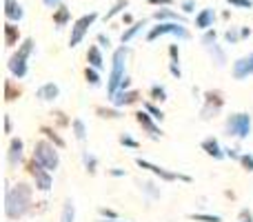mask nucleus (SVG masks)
<instances>
[{
	"mask_svg": "<svg viewBox=\"0 0 253 222\" xmlns=\"http://www.w3.org/2000/svg\"><path fill=\"white\" fill-rule=\"evenodd\" d=\"M31 211V187L18 182L4 189V216L9 220H20Z\"/></svg>",
	"mask_w": 253,
	"mask_h": 222,
	"instance_id": "1",
	"label": "nucleus"
},
{
	"mask_svg": "<svg viewBox=\"0 0 253 222\" xmlns=\"http://www.w3.org/2000/svg\"><path fill=\"white\" fill-rule=\"evenodd\" d=\"M34 49H36V43L31 38H25L20 43V47H18V51L13 53L11 58H9V62H7V69H9V74L13 76V78H18V80H22L27 74H29V56L34 53Z\"/></svg>",
	"mask_w": 253,
	"mask_h": 222,
	"instance_id": "2",
	"label": "nucleus"
},
{
	"mask_svg": "<svg viewBox=\"0 0 253 222\" xmlns=\"http://www.w3.org/2000/svg\"><path fill=\"white\" fill-rule=\"evenodd\" d=\"M253 131V118L251 113H245V111H238V113H231L227 116L224 120V133L229 138H238V140H247Z\"/></svg>",
	"mask_w": 253,
	"mask_h": 222,
	"instance_id": "3",
	"label": "nucleus"
},
{
	"mask_svg": "<svg viewBox=\"0 0 253 222\" xmlns=\"http://www.w3.org/2000/svg\"><path fill=\"white\" fill-rule=\"evenodd\" d=\"M126 53H129V49H126V44L123 47H118L114 51V58H111V71H109V80H107V96H114L116 91L120 89V83H123L125 78V62H126Z\"/></svg>",
	"mask_w": 253,
	"mask_h": 222,
	"instance_id": "4",
	"label": "nucleus"
},
{
	"mask_svg": "<svg viewBox=\"0 0 253 222\" xmlns=\"http://www.w3.org/2000/svg\"><path fill=\"white\" fill-rule=\"evenodd\" d=\"M34 160H38L44 169L53 171L60 167V153H58V147L51 142V140H38L34 144Z\"/></svg>",
	"mask_w": 253,
	"mask_h": 222,
	"instance_id": "5",
	"label": "nucleus"
},
{
	"mask_svg": "<svg viewBox=\"0 0 253 222\" xmlns=\"http://www.w3.org/2000/svg\"><path fill=\"white\" fill-rule=\"evenodd\" d=\"M162 36H175L180 40H189L191 34L184 27V22H175V20H167V22H158L156 27H151L147 34V43H153V40L162 38Z\"/></svg>",
	"mask_w": 253,
	"mask_h": 222,
	"instance_id": "6",
	"label": "nucleus"
},
{
	"mask_svg": "<svg viewBox=\"0 0 253 222\" xmlns=\"http://www.w3.org/2000/svg\"><path fill=\"white\" fill-rule=\"evenodd\" d=\"M135 165H138L140 169L153 174L156 178H160L162 182H175V180H180V182H187V184L191 182V176L178 174V171H169V169H165V167H160V165H153V162L144 160V158H135Z\"/></svg>",
	"mask_w": 253,
	"mask_h": 222,
	"instance_id": "7",
	"label": "nucleus"
},
{
	"mask_svg": "<svg viewBox=\"0 0 253 222\" xmlns=\"http://www.w3.org/2000/svg\"><path fill=\"white\" fill-rule=\"evenodd\" d=\"M215 40H218V31L211 27V29H207L205 36H202V44H205L207 53L211 56V60L215 62V67H218V69H222V67L227 65V53H224V49L220 47Z\"/></svg>",
	"mask_w": 253,
	"mask_h": 222,
	"instance_id": "8",
	"label": "nucleus"
},
{
	"mask_svg": "<svg viewBox=\"0 0 253 222\" xmlns=\"http://www.w3.org/2000/svg\"><path fill=\"white\" fill-rule=\"evenodd\" d=\"M98 20V13L91 11V13H84V16H80L78 20L74 22V27H71V36H69V47L76 49L80 43L84 40V36H87L89 27L93 25V22Z\"/></svg>",
	"mask_w": 253,
	"mask_h": 222,
	"instance_id": "9",
	"label": "nucleus"
},
{
	"mask_svg": "<svg viewBox=\"0 0 253 222\" xmlns=\"http://www.w3.org/2000/svg\"><path fill=\"white\" fill-rule=\"evenodd\" d=\"M29 174H31V178H34L36 189H38V191H42V193H49V191H51V184H53L51 171L44 169V167L40 165L38 160H31V162H29Z\"/></svg>",
	"mask_w": 253,
	"mask_h": 222,
	"instance_id": "10",
	"label": "nucleus"
},
{
	"mask_svg": "<svg viewBox=\"0 0 253 222\" xmlns=\"http://www.w3.org/2000/svg\"><path fill=\"white\" fill-rule=\"evenodd\" d=\"M224 107V98L220 91H207L205 93V107L200 109V118L202 120H211L215 118Z\"/></svg>",
	"mask_w": 253,
	"mask_h": 222,
	"instance_id": "11",
	"label": "nucleus"
},
{
	"mask_svg": "<svg viewBox=\"0 0 253 222\" xmlns=\"http://www.w3.org/2000/svg\"><path fill=\"white\" fill-rule=\"evenodd\" d=\"M135 122L142 127V131H144V133H147L151 140H160V138H162V129L156 125V118H153L147 109H142V111L135 113Z\"/></svg>",
	"mask_w": 253,
	"mask_h": 222,
	"instance_id": "12",
	"label": "nucleus"
},
{
	"mask_svg": "<svg viewBox=\"0 0 253 222\" xmlns=\"http://www.w3.org/2000/svg\"><path fill=\"white\" fill-rule=\"evenodd\" d=\"M109 100H111V105L114 107L125 109V107H131V105H135V102H140L142 98H140V91H135V89H125V91L123 89H118Z\"/></svg>",
	"mask_w": 253,
	"mask_h": 222,
	"instance_id": "13",
	"label": "nucleus"
},
{
	"mask_svg": "<svg viewBox=\"0 0 253 222\" xmlns=\"http://www.w3.org/2000/svg\"><path fill=\"white\" fill-rule=\"evenodd\" d=\"M22 160H25V142H22V138H11V142H9V151H7L9 167L16 169L18 165H22Z\"/></svg>",
	"mask_w": 253,
	"mask_h": 222,
	"instance_id": "14",
	"label": "nucleus"
},
{
	"mask_svg": "<svg viewBox=\"0 0 253 222\" xmlns=\"http://www.w3.org/2000/svg\"><path fill=\"white\" fill-rule=\"evenodd\" d=\"M200 147H202V151H205L207 156H211L213 160H224V158H227V151H224V147L218 142V138H215V135L205 138L200 142Z\"/></svg>",
	"mask_w": 253,
	"mask_h": 222,
	"instance_id": "15",
	"label": "nucleus"
},
{
	"mask_svg": "<svg viewBox=\"0 0 253 222\" xmlns=\"http://www.w3.org/2000/svg\"><path fill=\"white\" fill-rule=\"evenodd\" d=\"M249 76H253V51L249 56L238 58V60L233 62V78L245 80V78H249Z\"/></svg>",
	"mask_w": 253,
	"mask_h": 222,
	"instance_id": "16",
	"label": "nucleus"
},
{
	"mask_svg": "<svg viewBox=\"0 0 253 222\" xmlns=\"http://www.w3.org/2000/svg\"><path fill=\"white\" fill-rule=\"evenodd\" d=\"M58 96H60V87L56 83H44L36 89V98L40 102H53Z\"/></svg>",
	"mask_w": 253,
	"mask_h": 222,
	"instance_id": "17",
	"label": "nucleus"
},
{
	"mask_svg": "<svg viewBox=\"0 0 253 222\" xmlns=\"http://www.w3.org/2000/svg\"><path fill=\"white\" fill-rule=\"evenodd\" d=\"M4 18L9 22H20L25 18V9L18 0H4Z\"/></svg>",
	"mask_w": 253,
	"mask_h": 222,
	"instance_id": "18",
	"label": "nucleus"
},
{
	"mask_svg": "<svg viewBox=\"0 0 253 222\" xmlns=\"http://www.w3.org/2000/svg\"><path fill=\"white\" fill-rule=\"evenodd\" d=\"M215 22V9L213 7H207V9H200V13L196 16V29L200 31H207L211 29Z\"/></svg>",
	"mask_w": 253,
	"mask_h": 222,
	"instance_id": "19",
	"label": "nucleus"
},
{
	"mask_svg": "<svg viewBox=\"0 0 253 222\" xmlns=\"http://www.w3.org/2000/svg\"><path fill=\"white\" fill-rule=\"evenodd\" d=\"M20 40V29L16 27V22H4V44L7 47H16Z\"/></svg>",
	"mask_w": 253,
	"mask_h": 222,
	"instance_id": "20",
	"label": "nucleus"
},
{
	"mask_svg": "<svg viewBox=\"0 0 253 222\" xmlns=\"http://www.w3.org/2000/svg\"><path fill=\"white\" fill-rule=\"evenodd\" d=\"M87 62L96 69H102L105 67V58H102V51H100V44H91L87 49Z\"/></svg>",
	"mask_w": 253,
	"mask_h": 222,
	"instance_id": "21",
	"label": "nucleus"
},
{
	"mask_svg": "<svg viewBox=\"0 0 253 222\" xmlns=\"http://www.w3.org/2000/svg\"><path fill=\"white\" fill-rule=\"evenodd\" d=\"M71 20V11L65 7V4H60V7L53 11V25H56V29H62V27H67Z\"/></svg>",
	"mask_w": 253,
	"mask_h": 222,
	"instance_id": "22",
	"label": "nucleus"
},
{
	"mask_svg": "<svg viewBox=\"0 0 253 222\" xmlns=\"http://www.w3.org/2000/svg\"><path fill=\"white\" fill-rule=\"evenodd\" d=\"M144 27H147V20H138V22H133V25H131L129 29H126V31H123V36H120V43H123V44L131 43V40H133L135 36H138L140 31L144 29Z\"/></svg>",
	"mask_w": 253,
	"mask_h": 222,
	"instance_id": "23",
	"label": "nucleus"
},
{
	"mask_svg": "<svg viewBox=\"0 0 253 222\" xmlns=\"http://www.w3.org/2000/svg\"><path fill=\"white\" fill-rule=\"evenodd\" d=\"M153 20H158V22H167V20L184 22V16H180V13L171 11V9H158V11H153Z\"/></svg>",
	"mask_w": 253,
	"mask_h": 222,
	"instance_id": "24",
	"label": "nucleus"
},
{
	"mask_svg": "<svg viewBox=\"0 0 253 222\" xmlns=\"http://www.w3.org/2000/svg\"><path fill=\"white\" fill-rule=\"evenodd\" d=\"M71 129H74V135L78 142L87 140V125L83 122V118H74V120H71Z\"/></svg>",
	"mask_w": 253,
	"mask_h": 222,
	"instance_id": "25",
	"label": "nucleus"
},
{
	"mask_svg": "<svg viewBox=\"0 0 253 222\" xmlns=\"http://www.w3.org/2000/svg\"><path fill=\"white\" fill-rule=\"evenodd\" d=\"M40 133H44V138H47V140H51V142H53V144H56V147H58V149H65V140H62V138H60V135H58V133H56V131H53V129H51V127L42 125V127H40Z\"/></svg>",
	"mask_w": 253,
	"mask_h": 222,
	"instance_id": "26",
	"label": "nucleus"
},
{
	"mask_svg": "<svg viewBox=\"0 0 253 222\" xmlns=\"http://www.w3.org/2000/svg\"><path fill=\"white\" fill-rule=\"evenodd\" d=\"M20 87H18V85H13V80H4V100L7 102H11V100H16L18 96H20Z\"/></svg>",
	"mask_w": 253,
	"mask_h": 222,
	"instance_id": "27",
	"label": "nucleus"
},
{
	"mask_svg": "<svg viewBox=\"0 0 253 222\" xmlns=\"http://www.w3.org/2000/svg\"><path fill=\"white\" fill-rule=\"evenodd\" d=\"M96 113H98L100 118H105V120H118V118L125 116L123 109H118V107H114V109H107V107H98Z\"/></svg>",
	"mask_w": 253,
	"mask_h": 222,
	"instance_id": "28",
	"label": "nucleus"
},
{
	"mask_svg": "<svg viewBox=\"0 0 253 222\" xmlns=\"http://www.w3.org/2000/svg\"><path fill=\"white\" fill-rule=\"evenodd\" d=\"M83 165H84V169L93 176L98 171V158L93 156L91 151H83Z\"/></svg>",
	"mask_w": 253,
	"mask_h": 222,
	"instance_id": "29",
	"label": "nucleus"
},
{
	"mask_svg": "<svg viewBox=\"0 0 253 222\" xmlns=\"http://www.w3.org/2000/svg\"><path fill=\"white\" fill-rule=\"evenodd\" d=\"M60 222H76V205H74V200H65Z\"/></svg>",
	"mask_w": 253,
	"mask_h": 222,
	"instance_id": "30",
	"label": "nucleus"
},
{
	"mask_svg": "<svg viewBox=\"0 0 253 222\" xmlns=\"http://www.w3.org/2000/svg\"><path fill=\"white\" fill-rule=\"evenodd\" d=\"M98 71L100 69L87 65V69H84V80H87V85H91V87H100V74H98Z\"/></svg>",
	"mask_w": 253,
	"mask_h": 222,
	"instance_id": "31",
	"label": "nucleus"
},
{
	"mask_svg": "<svg viewBox=\"0 0 253 222\" xmlns=\"http://www.w3.org/2000/svg\"><path fill=\"white\" fill-rule=\"evenodd\" d=\"M149 98L156 102H165L169 100V96H167V89L162 87V85H151V89H149Z\"/></svg>",
	"mask_w": 253,
	"mask_h": 222,
	"instance_id": "32",
	"label": "nucleus"
},
{
	"mask_svg": "<svg viewBox=\"0 0 253 222\" xmlns=\"http://www.w3.org/2000/svg\"><path fill=\"white\" fill-rule=\"evenodd\" d=\"M126 7H129V0H118V2H116V4H114V7H111V9H109V11H107V13H105V22L114 20V18H116V16H118V13H123V11H125V9H126Z\"/></svg>",
	"mask_w": 253,
	"mask_h": 222,
	"instance_id": "33",
	"label": "nucleus"
},
{
	"mask_svg": "<svg viewBox=\"0 0 253 222\" xmlns=\"http://www.w3.org/2000/svg\"><path fill=\"white\" fill-rule=\"evenodd\" d=\"M224 40H227V44H238L242 40L240 29H238V27H231V29H227V31H224Z\"/></svg>",
	"mask_w": 253,
	"mask_h": 222,
	"instance_id": "34",
	"label": "nucleus"
},
{
	"mask_svg": "<svg viewBox=\"0 0 253 222\" xmlns=\"http://www.w3.org/2000/svg\"><path fill=\"white\" fill-rule=\"evenodd\" d=\"M189 220H196V222H222L220 216H213V214H189Z\"/></svg>",
	"mask_w": 253,
	"mask_h": 222,
	"instance_id": "35",
	"label": "nucleus"
},
{
	"mask_svg": "<svg viewBox=\"0 0 253 222\" xmlns=\"http://www.w3.org/2000/svg\"><path fill=\"white\" fill-rule=\"evenodd\" d=\"M118 142L123 144V147H126V149H133V151H135V149H140V142H138V140H133V138H131L129 133H120Z\"/></svg>",
	"mask_w": 253,
	"mask_h": 222,
	"instance_id": "36",
	"label": "nucleus"
},
{
	"mask_svg": "<svg viewBox=\"0 0 253 222\" xmlns=\"http://www.w3.org/2000/svg\"><path fill=\"white\" fill-rule=\"evenodd\" d=\"M144 109L151 113V116L156 118V120H165V111H162L160 107H156L153 102H144Z\"/></svg>",
	"mask_w": 253,
	"mask_h": 222,
	"instance_id": "37",
	"label": "nucleus"
},
{
	"mask_svg": "<svg viewBox=\"0 0 253 222\" xmlns=\"http://www.w3.org/2000/svg\"><path fill=\"white\" fill-rule=\"evenodd\" d=\"M140 187H142V191L149 193L151 198H160V189H156L153 182H140Z\"/></svg>",
	"mask_w": 253,
	"mask_h": 222,
	"instance_id": "38",
	"label": "nucleus"
},
{
	"mask_svg": "<svg viewBox=\"0 0 253 222\" xmlns=\"http://www.w3.org/2000/svg\"><path fill=\"white\" fill-rule=\"evenodd\" d=\"M238 162L242 165V169H245V171H249V174L253 171V156H251V153H242Z\"/></svg>",
	"mask_w": 253,
	"mask_h": 222,
	"instance_id": "39",
	"label": "nucleus"
},
{
	"mask_svg": "<svg viewBox=\"0 0 253 222\" xmlns=\"http://www.w3.org/2000/svg\"><path fill=\"white\" fill-rule=\"evenodd\" d=\"M98 216H100V218H107V220L118 218V214H116L114 209H109V207H98Z\"/></svg>",
	"mask_w": 253,
	"mask_h": 222,
	"instance_id": "40",
	"label": "nucleus"
},
{
	"mask_svg": "<svg viewBox=\"0 0 253 222\" xmlns=\"http://www.w3.org/2000/svg\"><path fill=\"white\" fill-rule=\"evenodd\" d=\"M231 7H238V9H251L253 7V0H227Z\"/></svg>",
	"mask_w": 253,
	"mask_h": 222,
	"instance_id": "41",
	"label": "nucleus"
},
{
	"mask_svg": "<svg viewBox=\"0 0 253 222\" xmlns=\"http://www.w3.org/2000/svg\"><path fill=\"white\" fill-rule=\"evenodd\" d=\"M169 58H171V62H180V47L178 44H169Z\"/></svg>",
	"mask_w": 253,
	"mask_h": 222,
	"instance_id": "42",
	"label": "nucleus"
},
{
	"mask_svg": "<svg viewBox=\"0 0 253 222\" xmlns=\"http://www.w3.org/2000/svg\"><path fill=\"white\" fill-rule=\"evenodd\" d=\"M169 74L173 76V78H182V69H180V62H169Z\"/></svg>",
	"mask_w": 253,
	"mask_h": 222,
	"instance_id": "43",
	"label": "nucleus"
},
{
	"mask_svg": "<svg viewBox=\"0 0 253 222\" xmlns=\"http://www.w3.org/2000/svg\"><path fill=\"white\" fill-rule=\"evenodd\" d=\"M180 9H182V13H193L196 0H182V2H180Z\"/></svg>",
	"mask_w": 253,
	"mask_h": 222,
	"instance_id": "44",
	"label": "nucleus"
},
{
	"mask_svg": "<svg viewBox=\"0 0 253 222\" xmlns=\"http://www.w3.org/2000/svg\"><path fill=\"white\" fill-rule=\"evenodd\" d=\"M98 44H100V47H105V49H109L111 47V40H109V36H105V34H98Z\"/></svg>",
	"mask_w": 253,
	"mask_h": 222,
	"instance_id": "45",
	"label": "nucleus"
},
{
	"mask_svg": "<svg viewBox=\"0 0 253 222\" xmlns=\"http://www.w3.org/2000/svg\"><path fill=\"white\" fill-rule=\"evenodd\" d=\"M149 4H153V7H171L173 0H149Z\"/></svg>",
	"mask_w": 253,
	"mask_h": 222,
	"instance_id": "46",
	"label": "nucleus"
},
{
	"mask_svg": "<svg viewBox=\"0 0 253 222\" xmlns=\"http://www.w3.org/2000/svg\"><path fill=\"white\" fill-rule=\"evenodd\" d=\"M224 151H227V158H233V160H240V156H242V153H238V149H233V147H227Z\"/></svg>",
	"mask_w": 253,
	"mask_h": 222,
	"instance_id": "47",
	"label": "nucleus"
},
{
	"mask_svg": "<svg viewBox=\"0 0 253 222\" xmlns=\"http://www.w3.org/2000/svg\"><path fill=\"white\" fill-rule=\"evenodd\" d=\"M240 222H253V216L249 209H242L240 211Z\"/></svg>",
	"mask_w": 253,
	"mask_h": 222,
	"instance_id": "48",
	"label": "nucleus"
},
{
	"mask_svg": "<svg viewBox=\"0 0 253 222\" xmlns=\"http://www.w3.org/2000/svg\"><path fill=\"white\" fill-rule=\"evenodd\" d=\"M44 2V7H49V9H58L62 4V0H42Z\"/></svg>",
	"mask_w": 253,
	"mask_h": 222,
	"instance_id": "49",
	"label": "nucleus"
},
{
	"mask_svg": "<svg viewBox=\"0 0 253 222\" xmlns=\"http://www.w3.org/2000/svg\"><path fill=\"white\" fill-rule=\"evenodd\" d=\"M107 174H109V176H114V178H125V176H126V171H125V169H109V171H107Z\"/></svg>",
	"mask_w": 253,
	"mask_h": 222,
	"instance_id": "50",
	"label": "nucleus"
},
{
	"mask_svg": "<svg viewBox=\"0 0 253 222\" xmlns=\"http://www.w3.org/2000/svg\"><path fill=\"white\" fill-rule=\"evenodd\" d=\"M11 127H13L11 116H4V133H11Z\"/></svg>",
	"mask_w": 253,
	"mask_h": 222,
	"instance_id": "51",
	"label": "nucleus"
},
{
	"mask_svg": "<svg viewBox=\"0 0 253 222\" xmlns=\"http://www.w3.org/2000/svg\"><path fill=\"white\" fill-rule=\"evenodd\" d=\"M120 89H123V91H125V89H131V78H129V76H125V78H123V83H120Z\"/></svg>",
	"mask_w": 253,
	"mask_h": 222,
	"instance_id": "52",
	"label": "nucleus"
},
{
	"mask_svg": "<svg viewBox=\"0 0 253 222\" xmlns=\"http://www.w3.org/2000/svg\"><path fill=\"white\" fill-rule=\"evenodd\" d=\"M251 34H253V31L249 29V27H242V29H240V36H242V38H249Z\"/></svg>",
	"mask_w": 253,
	"mask_h": 222,
	"instance_id": "53",
	"label": "nucleus"
},
{
	"mask_svg": "<svg viewBox=\"0 0 253 222\" xmlns=\"http://www.w3.org/2000/svg\"><path fill=\"white\" fill-rule=\"evenodd\" d=\"M123 22H126V25H133V18H131V13H123Z\"/></svg>",
	"mask_w": 253,
	"mask_h": 222,
	"instance_id": "54",
	"label": "nucleus"
},
{
	"mask_svg": "<svg viewBox=\"0 0 253 222\" xmlns=\"http://www.w3.org/2000/svg\"><path fill=\"white\" fill-rule=\"evenodd\" d=\"M98 222H123V220H120V218H114V220H107V218H100V220H98Z\"/></svg>",
	"mask_w": 253,
	"mask_h": 222,
	"instance_id": "55",
	"label": "nucleus"
}]
</instances>
